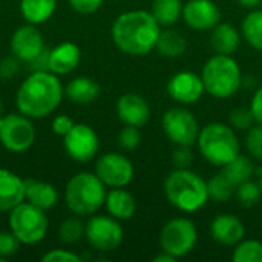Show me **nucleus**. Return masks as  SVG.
<instances>
[{"mask_svg":"<svg viewBox=\"0 0 262 262\" xmlns=\"http://www.w3.org/2000/svg\"><path fill=\"white\" fill-rule=\"evenodd\" d=\"M160 23L152 12L144 9H132L120 14L112 23L111 35L115 46L132 57L147 55L155 49L160 37Z\"/></svg>","mask_w":262,"mask_h":262,"instance_id":"nucleus-1","label":"nucleus"},{"mask_svg":"<svg viewBox=\"0 0 262 262\" xmlns=\"http://www.w3.org/2000/svg\"><path fill=\"white\" fill-rule=\"evenodd\" d=\"M63 97L64 88L58 75L38 71L23 80L15 95V104L20 114L31 120H41L60 106Z\"/></svg>","mask_w":262,"mask_h":262,"instance_id":"nucleus-2","label":"nucleus"},{"mask_svg":"<svg viewBox=\"0 0 262 262\" xmlns=\"http://www.w3.org/2000/svg\"><path fill=\"white\" fill-rule=\"evenodd\" d=\"M164 195L180 212L193 213L209 201L207 181L190 169H175L164 180Z\"/></svg>","mask_w":262,"mask_h":262,"instance_id":"nucleus-3","label":"nucleus"},{"mask_svg":"<svg viewBox=\"0 0 262 262\" xmlns=\"http://www.w3.org/2000/svg\"><path fill=\"white\" fill-rule=\"evenodd\" d=\"M106 193V186L97 173L80 172L68 181L64 203L77 216H92L104 206Z\"/></svg>","mask_w":262,"mask_h":262,"instance_id":"nucleus-4","label":"nucleus"},{"mask_svg":"<svg viewBox=\"0 0 262 262\" xmlns=\"http://www.w3.org/2000/svg\"><path fill=\"white\" fill-rule=\"evenodd\" d=\"M201 78L209 95L215 98H230L239 91L243 74L238 61L232 55L215 54L203 66Z\"/></svg>","mask_w":262,"mask_h":262,"instance_id":"nucleus-5","label":"nucleus"},{"mask_svg":"<svg viewBox=\"0 0 262 262\" xmlns=\"http://www.w3.org/2000/svg\"><path fill=\"white\" fill-rule=\"evenodd\" d=\"M196 146L201 155L216 167L226 166L239 155V141L235 129L224 123H209L201 127Z\"/></svg>","mask_w":262,"mask_h":262,"instance_id":"nucleus-6","label":"nucleus"},{"mask_svg":"<svg viewBox=\"0 0 262 262\" xmlns=\"http://www.w3.org/2000/svg\"><path fill=\"white\" fill-rule=\"evenodd\" d=\"M9 229L25 246H34L45 239L49 227L46 210L23 201L9 212Z\"/></svg>","mask_w":262,"mask_h":262,"instance_id":"nucleus-7","label":"nucleus"},{"mask_svg":"<svg viewBox=\"0 0 262 262\" xmlns=\"http://www.w3.org/2000/svg\"><path fill=\"white\" fill-rule=\"evenodd\" d=\"M198 241V232L189 218H173L160 232V247L163 252L178 258L189 255Z\"/></svg>","mask_w":262,"mask_h":262,"instance_id":"nucleus-8","label":"nucleus"},{"mask_svg":"<svg viewBox=\"0 0 262 262\" xmlns=\"http://www.w3.org/2000/svg\"><path fill=\"white\" fill-rule=\"evenodd\" d=\"M0 143L12 154H23L35 143V127L32 120L23 114H8L0 117Z\"/></svg>","mask_w":262,"mask_h":262,"instance_id":"nucleus-9","label":"nucleus"},{"mask_svg":"<svg viewBox=\"0 0 262 262\" xmlns=\"http://www.w3.org/2000/svg\"><path fill=\"white\" fill-rule=\"evenodd\" d=\"M161 126L166 137L177 146H193L200 135V124L195 115L184 107L169 109L163 118Z\"/></svg>","mask_w":262,"mask_h":262,"instance_id":"nucleus-10","label":"nucleus"},{"mask_svg":"<svg viewBox=\"0 0 262 262\" xmlns=\"http://www.w3.org/2000/svg\"><path fill=\"white\" fill-rule=\"evenodd\" d=\"M84 236L95 250L112 252L123 243L124 232L117 218L111 215H92L86 223Z\"/></svg>","mask_w":262,"mask_h":262,"instance_id":"nucleus-11","label":"nucleus"},{"mask_svg":"<svg viewBox=\"0 0 262 262\" xmlns=\"http://www.w3.org/2000/svg\"><path fill=\"white\" fill-rule=\"evenodd\" d=\"M63 146L72 160L78 163H88L97 157L100 149V138L89 124L75 123L72 129L63 137Z\"/></svg>","mask_w":262,"mask_h":262,"instance_id":"nucleus-12","label":"nucleus"},{"mask_svg":"<svg viewBox=\"0 0 262 262\" xmlns=\"http://www.w3.org/2000/svg\"><path fill=\"white\" fill-rule=\"evenodd\" d=\"M95 173L106 187H126L134 180V166L123 154L109 152L97 160Z\"/></svg>","mask_w":262,"mask_h":262,"instance_id":"nucleus-13","label":"nucleus"},{"mask_svg":"<svg viewBox=\"0 0 262 262\" xmlns=\"http://www.w3.org/2000/svg\"><path fill=\"white\" fill-rule=\"evenodd\" d=\"M181 18L193 31H212L221 20V11L213 0H189L183 5Z\"/></svg>","mask_w":262,"mask_h":262,"instance_id":"nucleus-14","label":"nucleus"},{"mask_svg":"<svg viewBox=\"0 0 262 262\" xmlns=\"http://www.w3.org/2000/svg\"><path fill=\"white\" fill-rule=\"evenodd\" d=\"M204 83L201 75L192 71H181L173 74L167 81L169 97L181 104H193L204 95Z\"/></svg>","mask_w":262,"mask_h":262,"instance_id":"nucleus-15","label":"nucleus"},{"mask_svg":"<svg viewBox=\"0 0 262 262\" xmlns=\"http://www.w3.org/2000/svg\"><path fill=\"white\" fill-rule=\"evenodd\" d=\"M11 51L14 57L25 63H31L45 51V40L37 25L28 23L18 26L11 37Z\"/></svg>","mask_w":262,"mask_h":262,"instance_id":"nucleus-16","label":"nucleus"},{"mask_svg":"<svg viewBox=\"0 0 262 262\" xmlns=\"http://www.w3.org/2000/svg\"><path fill=\"white\" fill-rule=\"evenodd\" d=\"M117 115L124 124L141 127L150 118V106L140 94L127 92L117 101Z\"/></svg>","mask_w":262,"mask_h":262,"instance_id":"nucleus-17","label":"nucleus"},{"mask_svg":"<svg viewBox=\"0 0 262 262\" xmlns=\"http://www.w3.org/2000/svg\"><path fill=\"white\" fill-rule=\"evenodd\" d=\"M210 236L213 238V241H216L218 244L223 246H236L239 241L244 239L246 235V229L243 221L235 216V215H218L209 227Z\"/></svg>","mask_w":262,"mask_h":262,"instance_id":"nucleus-18","label":"nucleus"},{"mask_svg":"<svg viewBox=\"0 0 262 262\" xmlns=\"http://www.w3.org/2000/svg\"><path fill=\"white\" fill-rule=\"evenodd\" d=\"M81 61V51L72 41H63L49 51V72L66 75L77 69Z\"/></svg>","mask_w":262,"mask_h":262,"instance_id":"nucleus-19","label":"nucleus"},{"mask_svg":"<svg viewBox=\"0 0 262 262\" xmlns=\"http://www.w3.org/2000/svg\"><path fill=\"white\" fill-rule=\"evenodd\" d=\"M25 189V180L8 169H0V212H11L23 203Z\"/></svg>","mask_w":262,"mask_h":262,"instance_id":"nucleus-20","label":"nucleus"},{"mask_svg":"<svg viewBox=\"0 0 262 262\" xmlns=\"http://www.w3.org/2000/svg\"><path fill=\"white\" fill-rule=\"evenodd\" d=\"M106 210L111 216L117 218L118 221L130 220L137 210V203L135 198L124 190V187H115L111 189L106 193V201H104Z\"/></svg>","mask_w":262,"mask_h":262,"instance_id":"nucleus-21","label":"nucleus"},{"mask_svg":"<svg viewBox=\"0 0 262 262\" xmlns=\"http://www.w3.org/2000/svg\"><path fill=\"white\" fill-rule=\"evenodd\" d=\"M25 186V200L35 207L41 210H49L57 204L58 192L52 184L37 180H26Z\"/></svg>","mask_w":262,"mask_h":262,"instance_id":"nucleus-22","label":"nucleus"},{"mask_svg":"<svg viewBox=\"0 0 262 262\" xmlns=\"http://www.w3.org/2000/svg\"><path fill=\"white\" fill-rule=\"evenodd\" d=\"M241 43L238 29L230 23H218L210 34V46L216 54L232 55L236 52Z\"/></svg>","mask_w":262,"mask_h":262,"instance_id":"nucleus-23","label":"nucleus"},{"mask_svg":"<svg viewBox=\"0 0 262 262\" xmlns=\"http://www.w3.org/2000/svg\"><path fill=\"white\" fill-rule=\"evenodd\" d=\"M64 95L75 104H91L100 95V86L91 77H77L64 88Z\"/></svg>","mask_w":262,"mask_h":262,"instance_id":"nucleus-24","label":"nucleus"},{"mask_svg":"<svg viewBox=\"0 0 262 262\" xmlns=\"http://www.w3.org/2000/svg\"><path fill=\"white\" fill-rule=\"evenodd\" d=\"M57 8V0H20V12L31 25L48 21Z\"/></svg>","mask_w":262,"mask_h":262,"instance_id":"nucleus-25","label":"nucleus"},{"mask_svg":"<svg viewBox=\"0 0 262 262\" xmlns=\"http://www.w3.org/2000/svg\"><path fill=\"white\" fill-rule=\"evenodd\" d=\"M155 49L167 58H177L180 55H183L187 49V41L186 38L172 29H164L160 32V37L157 40Z\"/></svg>","mask_w":262,"mask_h":262,"instance_id":"nucleus-26","label":"nucleus"},{"mask_svg":"<svg viewBox=\"0 0 262 262\" xmlns=\"http://www.w3.org/2000/svg\"><path fill=\"white\" fill-rule=\"evenodd\" d=\"M183 5L181 0H154L150 12L160 26H172L181 18Z\"/></svg>","mask_w":262,"mask_h":262,"instance_id":"nucleus-27","label":"nucleus"},{"mask_svg":"<svg viewBox=\"0 0 262 262\" xmlns=\"http://www.w3.org/2000/svg\"><path fill=\"white\" fill-rule=\"evenodd\" d=\"M223 173L238 187L239 184L252 180L255 173V164L249 157L239 154L230 163L223 166Z\"/></svg>","mask_w":262,"mask_h":262,"instance_id":"nucleus-28","label":"nucleus"},{"mask_svg":"<svg viewBox=\"0 0 262 262\" xmlns=\"http://www.w3.org/2000/svg\"><path fill=\"white\" fill-rule=\"evenodd\" d=\"M241 29H243V35L246 41L252 48L262 51V9L259 8L252 9L244 17Z\"/></svg>","mask_w":262,"mask_h":262,"instance_id":"nucleus-29","label":"nucleus"},{"mask_svg":"<svg viewBox=\"0 0 262 262\" xmlns=\"http://www.w3.org/2000/svg\"><path fill=\"white\" fill-rule=\"evenodd\" d=\"M236 192V186L221 172L213 175L207 181V193L209 200H213L216 203H226L229 201Z\"/></svg>","mask_w":262,"mask_h":262,"instance_id":"nucleus-30","label":"nucleus"},{"mask_svg":"<svg viewBox=\"0 0 262 262\" xmlns=\"http://www.w3.org/2000/svg\"><path fill=\"white\" fill-rule=\"evenodd\" d=\"M232 259L235 262H262V243L256 239H243L235 246Z\"/></svg>","mask_w":262,"mask_h":262,"instance_id":"nucleus-31","label":"nucleus"},{"mask_svg":"<svg viewBox=\"0 0 262 262\" xmlns=\"http://www.w3.org/2000/svg\"><path fill=\"white\" fill-rule=\"evenodd\" d=\"M86 232V224L78 218H68L60 224L58 236L64 244H75L78 243Z\"/></svg>","mask_w":262,"mask_h":262,"instance_id":"nucleus-32","label":"nucleus"},{"mask_svg":"<svg viewBox=\"0 0 262 262\" xmlns=\"http://www.w3.org/2000/svg\"><path fill=\"white\" fill-rule=\"evenodd\" d=\"M236 200L243 207H253L259 203L262 196V189L259 186V183H255L252 180L239 184L236 187Z\"/></svg>","mask_w":262,"mask_h":262,"instance_id":"nucleus-33","label":"nucleus"},{"mask_svg":"<svg viewBox=\"0 0 262 262\" xmlns=\"http://www.w3.org/2000/svg\"><path fill=\"white\" fill-rule=\"evenodd\" d=\"M246 149L247 152L262 161V124H253L246 135Z\"/></svg>","mask_w":262,"mask_h":262,"instance_id":"nucleus-34","label":"nucleus"},{"mask_svg":"<svg viewBox=\"0 0 262 262\" xmlns=\"http://www.w3.org/2000/svg\"><path fill=\"white\" fill-rule=\"evenodd\" d=\"M255 123L250 107H238L230 114V124L235 130H249Z\"/></svg>","mask_w":262,"mask_h":262,"instance_id":"nucleus-35","label":"nucleus"},{"mask_svg":"<svg viewBox=\"0 0 262 262\" xmlns=\"http://www.w3.org/2000/svg\"><path fill=\"white\" fill-rule=\"evenodd\" d=\"M141 143V135L138 127L135 126H124L118 135V144L124 150H135Z\"/></svg>","mask_w":262,"mask_h":262,"instance_id":"nucleus-36","label":"nucleus"},{"mask_svg":"<svg viewBox=\"0 0 262 262\" xmlns=\"http://www.w3.org/2000/svg\"><path fill=\"white\" fill-rule=\"evenodd\" d=\"M20 244L21 243L15 238L12 232H0V259L5 261L6 258L15 255Z\"/></svg>","mask_w":262,"mask_h":262,"instance_id":"nucleus-37","label":"nucleus"},{"mask_svg":"<svg viewBox=\"0 0 262 262\" xmlns=\"http://www.w3.org/2000/svg\"><path fill=\"white\" fill-rule=\"evenodd\" d=\"M193 161V154L190 150V146H177V149L172 152V163L175 169H189Z\"/></svg>","mask_w":262,"mask_h":262,"instance_id":"nucleus-38","label":"nucleus"},{"mask_svg":"<svg viewBox=\"0 0 262 262\" xmlns=\"http://www.w3.org/2000/svg\"><path fill=\"white\" fill-rule=\"evenodd\" d=\"M43 262H81V258L69 250H63V249H54L51 252H48L46 255H43L41 258Z\"/></svg>","mask_w":262,"mask_h":262,"instance_id":"nucleus-39","label":"nucleus"},{"mask_svg":"<svg viewBox=\"0 0 262 262\" xmlns=\"http://www.w3.org/2000/svg\"><path fill=\"white\" fill-rule=\"evenodd\" d=\"M71 8L78 14H94L97 12L104 0H68Z\"/></svg>","mask_w":262,"mask_h":262,"instance_id":"nucleus-40","label":"nucleus"},{"mask_svg":"<svg viewBox=\"0 0 262 262\" xmlns=\"http://www.w3.org/2000/svg\"><path fill=\"white\" fill-rule=\"evenodd\" d=\"M75 123H74V120L69 117V115H64V114H61V115H57L54 120H52V132L55 134V135H58V137H64L71 129H72V126H74Z\"/></svg>","mask_w":262,"mask_h":262,"instance_id":"nucleus-41","label":"nucleus"},{"mask_svg":"<svg viewBox=\"0 0 262 262\" xmlns=\"http://www.w3.org/2000/svg\"><path fill=\"white\" fill-rule=\"evenodd\" d=\"M18 58L17 57H5L0 60V78L8 80L12 78L18 72Z\"/></svg>","mask_w":262,"mask_h":262,"instance_id":"nucleus-42","label":"nucleus"},{"mask_svg":"<svg viewBox=\"0 0 262 262\" xmlns=\"http://www.w3.org/2000/svg\"><path fill=\"white\" fill-rule=\"evenodd\" d=\"M250 111L255 117V121L258 124H262V86L255 91L253 97H252V103H250Z\"/></svg>","mask_w":262,"mask_h":262,"instance_id":"nucleus-43","label":"nucleus"},{"mask_svg":"<svg viewBox=\"0 0 262 262\" xmlns=\"http://www.w3.org/2000/svg\"><path fill=\"white\" fill-rule=\"evenodd\" d=\"M31 66L32 72H38V71H49V51L45 48V51L35 57L31 63H28Z\"/></svg>","mask_w":262,"mask_h":262,"instance_id":"nucleus-44","label":"nucleus"},{"mask_svg":"<svg viewBox=\"0 0 262 262\" xmlns=\"http://www.w3.org/2000/svg\"><path fill=\"white\" fill-rule=\"evenodd\" d=\"M238 3L243 6V8H246V9H256V8H259V5L262 3V0H238Z\"/></svg>","mask_w":262,"mask_h":262,"instance_id":"nucleus-45","label":"nucleus"},{"mask_svg":"<svg viewBox=\"0 0 262 262\" xmlns=\"http://www.w3.org/2000/svg\"><path fill=\"white\" fill-rule=\"evenodd\" d=\"M177 261V258L175 256H172V255H169V253H166V252H163L161 250V253L158 255V256H155L154 258V262H173Z\"/></svg>","mask_w":262,"mask_h":262,"instance_id":"nucleus-46","label":"nucleus"},{"mask_svg":"<svg viewBox=\"0 0 262 262\" xmlns=\"http://www.w3.org/2000/svg\"><path fill=\"white\" fill-rule=\"evenodd\" d=\"M3 115V101H2V98H0V117Z\"/></svg>","mask_w":262,"mask_h":262,"instance_id":"nucleus-47","label":"nucleus"},{"mask_svg":"<svg viewBox=\"0 0 262 262\" xmlns=\"http://www.w3.org/2000/svg\"><path fill=\"white\" fill-rule=\"evenodd\" d=\"M259 186H261V189H262V177H261V180H259Z\"/></svg>","mask_w":262,"mask_h":262,"instance_id":"nucleus-48","label":"nucleus"}]
</instances>
